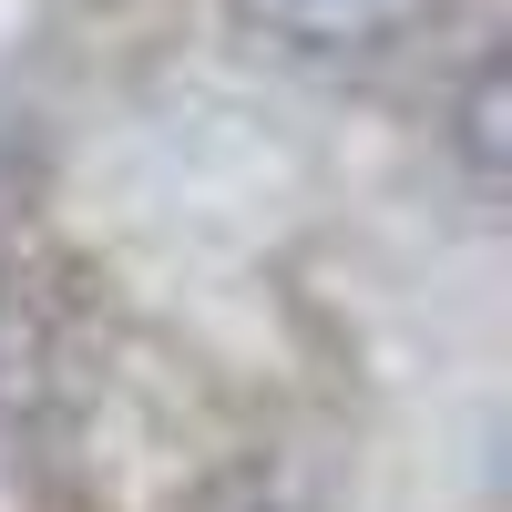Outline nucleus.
<instances>
[{"instance_id": "f257e3e1", "label": "nucleus", "mask_w": 512, "mask_h": 512, "mask_svg": "<svg viewBox=\"0 0 512 512\" xmlns=\"http://www.w3.org/2000/svg\"><path fill=\"white\" fill-rule=\"evenodd\" d=\"M236 11L277 41V52L318 62V72H379L410 41H431L451 0H236Z\"/></svg>"}, {"instance_id": "f03ea898", "label": "nucleus", "mask_w": 512, "mask_h": 512, "mask_svg": "<svg viewBox=\"0 0 512 512\" xmlns=\"http://www.w3.org/2000/svg\"><path fill=\"white\" fill-rule=\"evenodd\" d=\"M461 144H472V175H502V62L472 72V103H461Z\"/></svg>"}]
</instances>
